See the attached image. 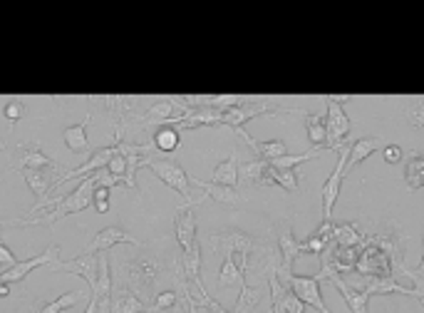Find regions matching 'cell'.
<instances>
[{
	"label": "cell",
	"mask_w": 424,
	"mask_h": 313,
	"mask_svg": "<svg viewBox=\"0 0 424 313\" xmlns=\"http://www.w3.org/2000/svg\"><path fill=\"white\" fill-rule=\"evenodd\" d=\"M281 117V114H303L301 110L295 107H285V110H278L271 100H259V97H246L236 107H228V110H221V125L231 127V130H239L253 117Z\"/></svg>",
	"instance_id": "cell-1"
},
{
	"label": "cell",
	"mask_w": 424,
	"mask_h": 313,
	"mask_svg": "<svg viewBox=\"0 0 424 313\" xmlns=\"http://www.w3.org/2000/svg\"><path fill=\"white\" fill-rule=\"evenodd\" d=\"M234 283H246V274H241L239 266L234 263V259L226 256L221 263V271H219V286H234Z\"/></svg>",
	"instance_id": "cell-34"
},
{
	"label": "cell",
	"mask_w": 424,
	"mask_h": 313,
	"mask_svg": "<svg viewBox=\"0 0 424 313\" xmlns=\"http://www.w3.org/2000/svg\"><path fill=\"white\" fill-rule=\"evenodd\" d=\"M276 279L288 286L298 299L305 303V306H313L320 313H330V308L325 306L323 294H320V281L315 276H295V274H276Z\"/></svg>",
	"instance_id": "cell-6"
},
{
	"label": "cell",
	"mask_w": 424,
	"mask_h": 313,
	"mask_svg": "<svg viewBox=\"0 0 424 313\" xmlns=\"http://www.w3.org/2000/svg\"><path fill=\"white\" fill-rule=\"evenodd\" d=\"M265 170H268V162H265V159H251V162L239 167V176L248 184L265 187Z\"/></svg>",
	"instance_id": "cell-29"
},
{
	"label": "cell",
	"mask_w": 424,
	"mask_h": 313,
	"mask_svg": "<svg viewBox=\"0 0 424 313\" xmlns=\"http://www.w3.org/2000/svg\"><path fill=\"white\" fill-rule=\"evenodd\" d=\"M15 261H18V259L12 256V251L0 241V269H8V266H12Z\"/></svg>",
	"instance_id": "cell-42"
},
{
	"label": "cell",
	"mask_w": 424,
	"mask_h": 313,
	"mask_svg": "<svg viewBox=\"0 0 424 313\" xmlns=\"http://www.w3.org/2000/svg\"><path fill=\"white\" fill-rule=\"evenodd\" d=\"M189 182L194 187L203 189V196H211L219 204H228V207H239L241 204V194L236 187H223V184H214V182H201L196 176H189Z\"/></svg>",
	"instance_id": "cell-21"
},
{
	"label": "cell",
	"mask_w": 424,
	"mask_h": 313,
	"mask_svg": "<svg viewBox=\"0 0 424 313\" xmlns=\"http://www.w3.org/2000/svg\"><path fill=\"white\" fill-rule=\"evenodd\" d=\"M50 271H65V274H74L85 279L90 283V288L94 286V279H97V254H80V256H74L72 261H55L48 263Z\"/></svg>",
	"instance_id": "cell-16"
},
{
	"label": "cell",
	"mask_w": 424,
	"mask_h": 313,
	"mask_svg": "<svg viewBox=\"0 0 424 313\" xmlns=\"http://www.w3.org/2000/svg\"><path fill=\"white\" fill-rule=\"evenodd\" d=\"M90 119H92V114H87L80 125L68 127V130L62 132V139H65V144H68V150L77 152V154L92 152V147H90V142H87V125H90Z\"/></svg>",
	"instance_id": "cell-25"
},
{
	"label": "cell",
	"mask_w": 424,
	"mask_h": 313,
	"mask_svg": "<svg viewBox=\"0 0 424 313\" xmlns=\"http://www.w3.org/2000/svg\"><path fill=\"white\" fill-rule=\"evenodd\" d=\"M12 172H23V170H60L37 142H23L18 144V159L12 162Z\"/></svg>",
	"instance_id": "cell-13"
},
{
	"label": "cell",
	"mask_w": 424,
	"mask_h": 313,
	"mask_svg": "<svg viewBox=\"0 0 424 313\" xmlns=\"http://www.w3.org/2000/svg\"><path fill=\"white\" fill-rule=\"evenodd\" d=\"M345 159H347V144H343L338 150V164L332 174L323 184V221H332V207L340 196V187H343V176H345Z\"/></svg>",
	"instance_id": "cell-10"
},
{
	"label": "cell",
	"mask_w": 424,
	"mask_h": 313,
	"mask_svg": "<svg viewBox=\"0 0 424 313\" xmlns=\"http://www.w3.org/2000/svg\"><path fill=\"white\" fill-rule=\"evenodd\" d=\"M176 291H161L157 299L152 301V311H166V308H172L176 303Z\"/></svg>",
	"instance_id": "cell-37"
},
{
	"label": "cell",
	"mask_w": 424,
	"mask_h": 313,
	"mask_svg": "<svg viewBox=\"0 0 424 313\" xmlns=\"http://www.w3.org/2000/svg\"><path fill=\"white\" fill-rule=\"evenodd\" d=\"M8 294H10V283H3V281H0V299H6Z\"/></svg>",
	"instance_id": "cell-45"
},
{
	"label": "cell",
	"mask_w": 424,
	"mask_h": 313,
	"mask_svg": "<svg viewBox=\"0 0 424 313\" xmlns=\"http://www.w3.org/2000/svg\"><path fill=\"white\" fill-rule=\"evenodd\" d=\"M382 156H385L387 164H397L405 156V150H402L400 144H387V147H382Z\"/></svg>",
	"instance_id": "cell-40"
},
{
	"label": "cell",
	"mask_w": 424,
	"mask_h": 313,
	"mask_svg": "<svg viewBox=\"0 0 424 313\" xmlns=\"http://www.w3.org/2000/svg\"><path fill=\"white\" fill-rule=\"evenodd\" d=\"M62 170H23L20 174H23V179L28 182V187L32 189V194L37 196V201L48 199V194L52 192V187H55V179H52V174H60Z\"/></svg>",
	"instance_id": "cell-20"
},
{
	"label": "cell",
	"mask_w": 424,
	"mask_h": 313,
	"mask_svg": "<svg viewBox=\"0 0 424 313\" xmlns=\"http://www.w3.org/2000/svg\"><path fill=\"white\" fill-rule=\"evenodd\" d=\"M30 313H35V306H32V311H30Z\"/></svg>",
	"instance_id": "cell-47"
},
{
	"label": "cell",
	"mask_w": 424,
	"mask_h": 313,
	"mask_svg": "<svg viewBox=\"0 0 424 313\" xmlns=\"http://www.w3.org/2000/svg\"><path fill=\"white\" fill-rule=\"evenodd\" d=\"M92 207H94V212H97V214H107V212H110V189L94 184V189H92Z\"/></svg>",
	"instance_id": "cell-36"
},
{
	"label": "cell",
	"mask_w": 424,
	"mask_h": 313,
	"mask_svg": "<svg viewBox=\"0 0 424 313\" xmlns=\"http://www.w3.org/2000/svg\"><path fill=\"white\" fill-rule=\"evenodd\" d=\"M209 246L216 254H223V256H231V254H243V256L251 259L253 254H259L265 244L256 241L248 234L239 232V229H231V232H221V234H211L209 236Z\"/></svg>",
	"instance_id": "cell-5"
},
{
	"label": "cell",
	"mask_w": 424,
	"mask_h": 313,
	"mask_svg": "<svg viewBox=\"0 0 424 313\" xmlns=\"http://www.w3.org/2000/svg\"><path fill=\"white\" fill-rule=\"evenodd\" d=\"M176 296H179L176 303H174V306L169 308V311H172V313H189V301H186V296H184V294H179V291H176Z\"/></svg>",
	"instance_id": "cell-43"
},
{
	"label": "cell",
	"mask_w": 424,
	"mask_h": 313,
	"mask_svg": "<svg viewBox=\"0 0 424 313\" xmlns=\"http://www.w3.org/2000/svg\"><path fill=\"white\" fill-rule=\"evenodd\" d=\"M261 296H263L261 288H253V286H248V283H241V294H239V301H236L234 313H251V308L261 303Z\"/></svg>",
	"instance_id": "cell-32"
},
{
	"label": "cell",
	"mask_w": 424,
	"mask_h": 313,
	"mask_svg": "<svg viewBox=\"0 0 424 313\" xmlns=\"http://www.w3.org/2000/svg\"><path fill=\"white\" fill-rule=\"evenodd\" d=\"M407 164H405V184L410 192L424 187V156L422 152H407Z\"/></svg>",
	"instance_id": "cell-26"
},
{
	"label": "cell",
	"mask_w": 424,
	"mask_h": 313,
	"mask_svg": "<svg viewBox=\"0 0 424 313\" xmlns=\"http://www.w3.org/2000/svg\"><path fill=\"white\" fill-rule=\"evenodd\" d=\"M355 271H360L363 276H372V279H392V261L387 259V254L382 249H377L372 241H367L365 236L360 256L355 261Z\"/></svg>",
	"instance_id": "cell-8"
},
{
	"label": "cell",
	"mask_w": 424,
	"mask_h": 313,
	"mask_svg": "<svg viewBox=\"0 0 424 313\" xmlns=\"http://www.w3.org/2000/svg\"><path fill=\"white\" fill-rule=\"evenodd\" d=\"M357 291H363L365 296H387V294H405V296H412V299H417V294H414L412 288L402 286V283H397L394 279H372V276H365V281L357 283ZM419 301V299H417Z\"/></svg>",
	"instance_id": "cell-19"
},
{
	"label": "cell",
	"mask_w": 424,
	"mask_h": 313,
	"mask_svg": "<svg viewBox=\"0 0 424 313\" xmlns=\"http://www.w3.org/2000/svg\"><path fill=\"white\" fill-rule=\"evenodd\" d=\"M117 244H134V246H141L139 239H134L130 232H124L122 226H107V229H99L92 239H90V244L85 246L82 254H102V251L112 249V246Z\"/></svg>",
	"instance_id": "cell-14"
},
{
	"label": "cell",
	"mask_w": 424,
	"mask_h": 313,
	"mask_svg": "<svg viewBox=\"0 0 424 313\" xmlns=\"http://www.w3.org/2000/svg\"><path fill=\"white\" fill-rule=\"evenodd\" d=\"M94 174H87L85 179L80 182V187L74 189L72 194L68 196H60V199L52 204V212H48L43 219H25L28 224H40V226H52L57 219L62 216H68V214H77V212H85L90 204H92V189H94Z\"/></svg>",
	"instance_id": "cell-3"
},
{
	"label": "cell",
	"mask_w": 424,
	"mask_h": 313,
	"mask_svg": "<svg viewBox=\"0 0 424 313\" xmlns=\"http://www.w3.org/2000/svg\"><path fill=\"white\" fill-rule=\"evenodd\" d=\"M159 276V261L157 259H134V261L119 263V286L130 288L134 296L152 294L154 283Z\"/></svg>",
	"instance_id": "cell-2"
},
{
	"label": "cell",
	"mask_w": 424,
	"mask_h": 313,
	"mask_svg": "<svg viewBox=\"0 0 424 313\" xmlns=\"http://www.w3.org/2000/svg\"><path fill=\"white\" fill-rule=\"evenodd\" d=\"M407 114H410V122H412L414 127H419V130H422V127H424V100H422V97H417V100L412 102V107L407 110Z\"/></svg>",
	"instance_id": "cell-39"
},
{
	"label": "cell",
	"mask_w": 424,
	"mask_h": 313,
	"mask_svg": "<svg viewBox=\"0 0 424 313\" xmlns=\"http://www.w3.org/2000/svg\"><path fill=\"white\" fill-rule=\"evenodd\" d=\"M203 306H209V311H211V313H228L226 308H223L221 303H216V301L211 299V296H206V303H203Z\"/></svg>",
	"instance_id": "cell-44"
},
{
	"label": "cell",
	"mask_w": 424,
	"mask_h": 313,
	"mask_svg": "<svg viewBox=\"0 0 424 313\" xmlns=\"http://www.w3.org/2000/svg\"><path fill=\"white\" fill-rule=\"evenodd\" d=\"M276 236H278V246H276V249H278V259H281L276 274H293L295 259L303 254V241H298V239L293 236L290 221H285V224L278 226Z\"/></svg>",
	"instance_id": "cell-9"
},
{
	"label": "cell",
	"mask_w": 424,
	"mask_h": 313,
	"mask_svg": "<svg viewBox=\"0 0 424 313\" xmlns=\"http://www.w3.org/2000/svg\"><path fill=\"white\" fill-rule=\"evenodd\" d=\"M110 313H152V303L141 301L130 288L117 286L110 294Z\"/></svg>",
	"instance_id": "cell-18"
},
{
	"label": "cell",
	"mask_w": 424,
	"mask_h": 313,
	"mask_svg": "<svg viewBox=\"0 0 424 313\" xmlns=\"http://www.w3.org/2000/svg\"><path fill=\"white\" fill-rule=\"evenodd\" d=\"M367 241L382 249L387 254V259L392 261V269H397L400 263H405V254H407V236H402L397 229H387V232L380 234H365Z\"/></svg>",
	"instance_id": "cell-12"
},
{
	"label": "cell",
	"mask_w": 424,
	"mask_h": 313,
	"mask_svg": "<svg viewBox=\"0 0 424 313\" xmlns=\"http://www.w3.org/2000/svg\"><path fill=\"white\" fill-rule=\"evenodd\" d=\"M57 256H60V246L50 244L48 251H45V254H40V256H32V259H28V261H15L12 266H8V269L0 274V281H3V283H18V281H23L25 276L30 274L32 269H37V266H48V263L55 261Z\"/></svg>",
	"instance_id": "cell-11"
},
{
	"label": "cell",
	"mask_w": 424,
	"mask_h": 313,
	"mask_svg": "<svg viewBox=\"0 0 424 313\" xmlns=\"http://www.w3.org/2000/svg\"><path fill=\"white\" fill-rule=\"evenodd\" d=\"M3 150H6V142H3V139H0V152H3Z\"/></svg>",
	"instance_id": "cell-46"
},
{
	"label": "cell",
	"mask_w": 424,
	"mask_h": 313,
	"mask_svg": "<svg viewBox=\"0 0 424 313\" xmlns=\"http://www.w3.org/2000/svg\"><path fill=\"white\" fill-rule=\"evenodd\" d=\"M325 249V244H323V241H320L318 236H310V239H305V241H303V254H315V256H320V251Z\"/></svg>",
	"instance_id": "cell-41"
},
{
	"label": "cell",
	"mask_w": 424,
	"mask_h": 313,
	"mask_svg": "<svg viewBox=\"0 0 424 313\" xmlns=\"http://www.w3.org/2000/svg\"><path fill=\"white\" fill-rule=\"evenodd\" d=\"M268 184H278V187L288 189V192H298V174H295V170H273L271 164H268V170H265V187Z\"/></svg>",
	"instance_id": "cell-31"
},
{
	"label": "cell",
	"mask_w": 424,
	"mask_h": 313,
	"mask_svg": "<svg viewBox=\"0 0 424 313\" xmlns=\"http://www.w3.org/2000/svg\"><path fill=\"white\" fill-rule=\"evenodd\" d=\"M327 102V114L325 119V134H327V142H325V150H332L338 152L340 147L345 144V137L350 134L352 125H350V117L345 114V107L338 105V102L332 100L330 94L325 97Z\"/></svg>",
	"instance_id": "cell-7"
},
{
	"label": "cell",
	"mask_w": 424,
	"mask_h": 313,
	"mask_svg": "<svg viewBox=\"0 0 424 313\" xmlns=\"http://www.w3.org/2000/svg\"><path fill=\"white\" fill-rule=\"evenodd\" d=\"M323 154V150L320 147H315L313 152H305V154H283L278 156V159H273V162H268L273 167V170H295L298 164L307 162V159H315V156Z\"/></svg>",
	"instance_id": "cell-33"
},
{
	"label": "cell",
	"mask_w": 424,
	"mask_h": 313,
	"mask_svg": "<svg viewBox=\"0 0 424 313\" xmlns=\"http://www.w3.org/2000/svg\"><path fill=\"white\" fill-rule=\"evenodd\" d=\"M332 241L338 246H363L365 234L357 229V224L347 221V224H332Z\"/></svg>",
	"instance_id": "cell-28"
},
{
	"label": "cell",
	"mask_w": 424,
	"mask_h": 313,
	"mask_svg": "<svg viewBox=\"0 0 424 313\" xmlns=\"http://www.w3.org/2000/svg\"><path fill=\"white\" fill-rule=\"evenodd\" d=\"M327 281L332 283V286L338 288L340 291V296L345 299V303L350 306V311L352 313H367V301H370V296H365L363 291H357V288H352L350 283H345L340 276H330Z\"/></svg>",
	"instance_id": "cell-24"
},
{
	"label": "cell",
	"mask_w": 424,
	"mask_h": 313,
	"mask_svg": "<svg viewBox=\"0 0 424 313\" xmlns=\"http://www.w3.org/2000/svg\"><path fill=\"white\" fill-rule=\"evenodd\" d=\"M303 117H305V130H307V139H310V144H315V147H325L327 134H325V119H323V114L303 112Z\"/></svg>",
	"instance_id": "cell-30"
},
{
	"label": "cell",
	"mask_w": 424,
	"mask_h": 313,
	"mask_svg": "<svg viewBox=\"0 0 424 313\" xmlns=\"http://www.w3.org/2000/svg\"><path fill=\"white\" fill-rule=\"evenodd\" d=\"M144 167H149V170L159 176L166 187H172L176 194L184 196L186 204H201V201H203V196H199V199H196V196L191 194L189 174H186V172L181 170V167H179L174 159H166V156H149Z\"/></svg>",
	"instance_id": "cell-4"
},
{
	"label": "cell",
	"mask_w": 424,
	"mask_h": 313,
	"mask_svg": "<svg viewBox=\"0 0 424 313\" xmlns=\"http://www.w3.org/2000/svg\"><path fill=\"white\" fill-rule=\"evenodd\" d=\"M385 147V142H382L380 137H360L352 142V147H347V162H345V174L350 170H355L357 164L365 162L372 152L382 150Z\"/></svg>",
	"instance_id": "cell-22"
},
{
	"label": "cell",
	"mask_w": 424,
	"mask_h": 313,
	"mask_svg": "<svg viewBox=\"0 0 424 313\" xmlns=\"http://www.w3.org/2000/svg\"><path fill=\"white\" fill-rule=\"evenodd\" d=\"M174 263H176L179 271L184 274L186 281L191 283V288H194L199 296H206V288H203V281H201V246H199V241L191 246V249L181 251Z\"/></svg>",
	"instance_id": "cell-15"
},
{
	"label": "cell",
	"mask_w": 424,
	"mask_h": 313,
	"mask_svg": "<svg viewBox=\"0 0 424 313\" xmlns=\"http://www.w3.org/2000/svg\"><path fill=\"white\" fill-rule=\"evenodd\" d=\"M82 296H85L82 291H70V294H65V296H60V299L45 303L43 308L35 306V313H60V311H65V308H72L74 303L82 299Z\"/></svg>",
	"instance_id": "cell-35"
},
{
	"label": "cell",
	"mask_w": 424,
	"mask_h": 313,
	"mask_svg": "<svg viewBox=\"0 0 424 313\" xmlns=\"http://www.w3.org/2000/svg\"><path fill=\"white\" fill-rule=\"evenodd\" d=\"M3 114H6V119L10 122V125H15V122L25 114V105L20 100H10L6 107H3Z\"/></svg>",
	"instance_id": "cell-38"
},
{
	"label": "cell",
	"mask_w": 424,
	"mask_h": 313,
	"mask_svg": "<svg viewBox=\"0 0 424 313\" xmlns=\"http://www.w3.org/2000/svg\"><path fill=\"white\" fill-rule=\"evenodd\" d=\"M179 144H181V132L172 125H164V127H157L154 130V137H152V147L157 150V154L166 156L172 154V152L179 150Z\"/></svg>",
	"instance_id": "cell-23"
},
{
	"label": "cell",
	"mask_w": 424,
	"mask_h": 313,
	"mask_svg": "<svg viewBox=\"0 0 424 313\" xmlns=\"http://www.w3.org/2000/svg\"><path fill=\"white\" fill-rule=\"evenodd\" d=\"M196 204H181L174 214V232H176L179 249L186 251L196 244V216H194Z\"/></svg>",
	"instance_id": "cell-17"
},
{
	"label": "cell",
	"mask_w": 424,
	"mask_h": 313,
	"mask_svg": "<svg viewBox=\"0 0 424 313\" xmlns=\"http://www.w3.org/2000/svg\"><path fill=\"white\" fill-rule=\"evenodd\" d=\"M239 182V156L236 150L228 154V159H223L221 164H216L214 170V184H223V187H236Z\"/></svg>",
	"instance_id": "cell-27"
}]
</instances>
